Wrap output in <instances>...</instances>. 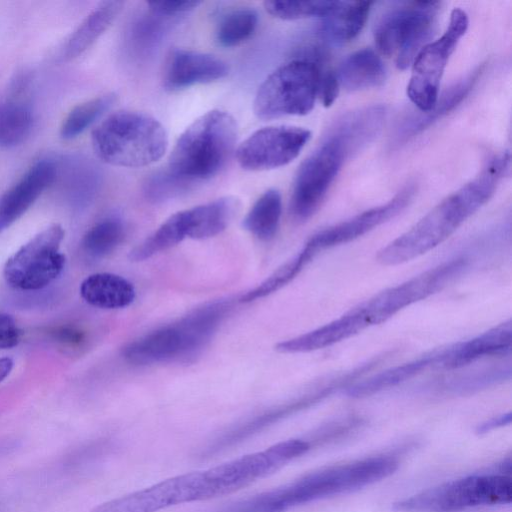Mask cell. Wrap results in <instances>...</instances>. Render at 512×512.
Returning a JSON list of instances; mask_svg holds the SVG:
<instances>
[{
    "instance_id": "obj_1",
    "label": "cell",
    "mask_w": 512,
    "mask_h": 512,
    "mask_svg": "<svg viewBox=\"0 0 512 512\" xmlns=\"http://www.w3.org/2000/svg\"><path fill=\"white\" fill-rule=\"evenodd\" d=\"M311 448L305 439H289L208 469L163 480L106 501L91 512H158L171 506L230 494L278 470Z\"/></svg>"
},
{
    "instance_id": "obj_2",
    "label": "cell",
    "mask_w": 512,
    "mask_h": 512,
    "mask_svg": "<svg viewBox=\"0 0 512 512\" xmlns=\"http://www.w3.org/2000/svg\"><path fill=\"white\" fill-rule=\"evenodd\" d=\"M509 165L507 153L494 156L479 175L453 192L411 229L377 254V261L394 266L413 260L448 239L495 193Z\"/></svg>"
},
{
    "instance_id": "obj_3",
    "label": "cell",
    "mask_w": 512,
    "mask_h": 512,
    "mask_svg": "<svg viewBox=\"0 0 512 512\" xmlns=\"http://www.w3.org/2000/svg\"><path fill=\"white\" fill-rule=\"evenodd\" d=\"M398 460L378 455L309 473L284 486L235 501L218 512H286L299 505L353 492L392 475Z\"/></svg>"
},
{
    "instance_id": "obj_4",
    "label": "cell",
    "mask_w": 512,
    "mask_h": 512,
    "mask_svg": "<svg viewBox=\"0 0 512 512\" xmlns=\"http://www.w3.org/2000/svg\"><path fill=\"white\" fill-rule=\"evenodd\" d=\"M236 140L234 117L222 110L208 111L179 136L169 156L168 171L186 183L208 179L224 168Z\"/></svg>"
},
{
    "instance_id": "obj_5",
    "label": "cell",
    "mask_w": 512,
    "mask_h": 512,
    "mask_svg": "<svg viewBox=\"0 0 512 512\" xmlns=\"http://www.w3.org/2000/svg\"><path fill=\"white\" fill-rule=\"evenodd\" d=\"M96 156L119 167L139 168L158 161L166 152L168 137L154 117L138 111L110 114L91 133Z\"/></svg>"
},
{
    "instance_id": "obj_6",
    "label": "cell",
    "mask_w": 512,
    "mask_h": 512,
    "mask_svg": "<svg viewBox=\"0 0 512 512\" xmlns=\"http://www.w3.org/2000/svg\"><path fill=\"white\" fill-rule=\"evenodd\" d=\"M512 480L501 474L471 475L441 483L393 503L396 512H462L510 504Z\"/></svg>"
},
{
    "instance_id": "obj_7",
    "label": "cell",
    "mask_w": 512,
    "mask_h": 512,
    "mask_svg": "<svg viewBox=\"0 0 512 512\" xmlns=\"http://www.w3.org/2000/svg\"><path fill=\"white\" fill-rule=\"evenodd\" d=\"M321 73L318 65L304 58L274 70L259 86L253 109L262 120L308 114L318 97Z\"/></svg>"
},
{
    "instance_id": "obj_8",
    "label": "cell",
    "mask_w": 512,
    "mask_h": 512,
    "mask_svg": "<svg viewBox=\"0 0 512 512\" xmlns=\"http://www.w3.org/2000/svg\"><path fill=\"white\" fill-rule=\"evenodd\" d=\"M440 6V2L416 1L387 12L374 29L378 50L388 57L395 55L399 69L408 68L431 37Z\"/></svg>"
},
{
    "instance_id": "obj_9",
    "label": "cell",
    "mask_w": 512,
    "mask_h": 512,
    "mask_svg": "<svg viewBox=\"0 0 512 512\" xmlns=\"http://www.w3.org/2000/svg\"><path fill=\"white\" fill-rule=\"evenodd\" d=\"M464 258H455L390 287L352 308L363 329L381 324L402 309L443 289L466 268Z\"/></svg>"
},
{
    "instance_id": "obj_10",
    "label": "cell",
    "mask_w": 512,
    "mask_h": 512,
    "mask_svg": "<svg viewBox=\"0 0 512 512\" xmlns=\"http://www.w3.org/2000/svg\"><path fill=\"white\" fill-rule=\"evenodd\" d=\"M63 238L64 230L59 224L35 235L6 261V282L20 290H39L53 282L65 266V255L60 251Z\"/></svg>"
},
{
    "instance_id": "obj_11",
    "label": "cell",
    "mask_w": 512,
    "mask_h": 512,
    "mask_svg": "<svg viewBox=\"0 0 512 512\" xmlns=\"http://www.w3.org/2000/svg\"><path fill=\"white\" fill-rule=\"evenodd\" d=\"M468 25L466 12L455 8L451 12L448 27L443 35L427 43L414 58L407 95L421 112L430 111L435 106L447 62Z\"/></svg>"
},
{
    "instance_id": "obj_12",
    "label": "cell",
    "mask_w": 512,
    "mask_h": 512,
    "mask_svg": "<svg viewBox=\"0 0 512 512\" xmlns=\"http://www.w3.org/2000/svg\"><path fill=\"white\" fill-rule=\"evenodd\" d=\"M348 157L345 147L334 137L327 136L301 164L290 201V211L295 220L306 221L316 213Z\"/></svg>"
},
{
    "instance_id": "obj_13",
    "label": "cell",
    "mask_w": 512,
    "mask_h": 512,
    "mask_svg": "<svg viewBox=\"0 0 512 512\" xmlns=\"http://www.w3.org/2000/svg\"><path fill=\"white\" fill-rule=\"evenodd\" d=\"M310 138L311 132L301 127H265L238 146L236 158L243 169L250 171L282 167L298 157Z\"/></svg>"
},
{
    "instance_id": "obj_14",
    "label": "cell",
    "mask_w": 512,
    "mask_h": 512,
    "mask_svg": "<svg viewBox=\"0 0 512 512\" xmlns=\"http://www.w3.org/2000/svg\"><path fill=\"white\" fill-rule=\"evenodd\" d=\"M414 185L403 188L387 203L368 209L346 221L314 234L307 242L316 252L348 243L394 218L411 202Z\"/></svg>"
},
{
    "instance_id": "obj_15",
    "label": "cell",
    "mask_w": 512,
    "mask_h": 512,
    "mask_svg": "<svg viewBox=\"0 0 512 512\" xmlns=\"http://www.w3.org/2000/svg\"><path fill=\"white\" fill-rule=\"evenodd\" d=\"M354 379H356V374L353 371L348 372L343 376L330 381L329 385L322 387L314 393L305 395L295 401L263 412L262 414L227 430L221 436L214 439L212 443L206 446L202 455L211 456L228 449L229 447H232L263 430L274 422H277L281 418L320 401L322 398L329 396L334 390L341 388L343 385Z\"/></svg>"
},
{
    "instance_id": "obj_16",
    "label": "cell",
    "mask_w": 512,
    "mask_h": 512,
    "mask_svg": "<svg viewBox=\"0 0 512 512\" xmlns=\"http://www.w3.org/2000/svg\"><path fill=\"white\" fill-rule=\"evenodd\" d=\"M228 72L227 64L216 56L193 50L175 49L166 62L164 85L169 90H180L217 81L227 76Z\"/></svg>"
},
{
    "instance_id": "obj_17",
    "label": "cell",
    "mask_w": 512,
    "mask_h": 512,
    "mask_svg": "<svg viewBox=\"0 0 512 512\" xmlns=\"http://www.w3.org/2000/svg\"><path fill=\"white\" fill-rule=\"evenodd\" d=\"M122 355L130 364L188 362L185 336L179 322L160 327L130 342Z\"/></svg>"
},
{
    "instance_id": "obj_18",
    "label": "cell",
    "mask_w": 512,
    "mask_h": 512,
    "mask_svg": "<svg viewBox=\"0 0 512 512\" xmlns=\"http://www.w3.org/2000/svg\"><path fill=\"white\" fill-rule=\"evenodd\" d=\"M56 177L55 164L41 160L0 197V232L20 218Z\"/></svg>"
},
{
    "instance_id": "obj_19",
    "label": "cell",
    "mask_w": 512,
    "mask_h": 512,
    "mask_svg": "<svg viewBox=\"0 0 512 512\" xmlns=\"http://www.w3.org/2000/svg\"><path fill=\"white\" fill-rule=\"evenodd\" d=\"M511 343L512 322L509 319L473 339L445 349L441 367L460 368L486 356L505 354L510 351Z\"/></svg>"
},
{
    "instance_id": "obj_20",
    "label": "cell",
    "mask_w": 512,
    "mask_h": 512,
    "mask_svg": "<svg viewBox=\"0 0 512 512\" xmlns=\"http://www.w3.org/2000/svg\"><path fill=\"white\" fill-rule=\"evenodd\" d=\"M385 117L386 109L381 105L361 108L337 120L328 136L336 138L351 156L378 135Z\"/></svg>"
},
{
    "instance_id": "obj_21",
    "label": "cell",
    "mask_w": 512,
    "mask_h": 512,
    "mask_svg": "<svg viewBox=\"0 0 512 512\" xmlns=\"http://www.w3.org/2000/svg\"><path fill=\"white\" fill-rule=\"evenodd\" d=\"M240 200L224 196L208 203L183 210L186 237L207 239L224 231L240 209Z\"/></svg>"
},
{
    "instance_id": "obj_22",
    "label": "cell",
    "mask_w": 512,
    "mask_h": 512,
    "mask_svg": "<svg viewBox=\"0 0 512 512\" xmlns=\"http://www.w3.org/2000/svg\"><path fill=\"white\" fill-rule=\"evenodd\" d=\"M123 6V1L100 2L67 40L61 55L63 60H72L90 48L112 25Z\"/></svg>"
},
{
    "instance_id": "obj_23",
    "label": "cell",
    "mask_w": 512,
    "mask_h": 512,
    "mask_svg": "<svg viewBox=\"0 0 512 512\" xmlns=\"http://www.w3.org/2000/svg\"><path fill=\"white\" fill-rule=\"evenodd\" d=\"M81 297L90 305L119 309L129 306L135 299L133 284L122 276L112 273H95L80 285Z\"/></svg>"
},
{
    "instance_id": "obj_24",
    "label": "cell",
    "mask_w": 512,
    "mask_h": 512,
    "mask_svg": "<svg viewBox=\"0 0 512 512\" xmlns=\"http://www.w3.org/2000/svg\"><path fill=\"white\" fill-rule=\"evenodd\" d=\"M336 75L344 89L359 91L381 86L386 79V69L372 49L364 48L346 57Z\"/></svg>"
},
{
    "instance_id": "obj_25",
    "label": "cell",
    "mask_w": 512,
    "mask_h": 512,
    "mask_svg": "<svg viewBox=\"0 0 512 512\" xmlns=\"http://www.w3.org/2000/svg\"><path fill=\"white\" fill-rule=\"evenodd\" d=\"M443 359L444 350L392 367L348 387L346 394L353 398L371 396L407 381L430 367H441Z\"/></svg>"
},
{
    "instance_id": "obj_26",
    "label": "cell",
    "mask_w": 512,
    "mask_h": 512,
    "mask_svg": "<svg viewBox=\"0 0 512 512\" xmlns=\"http://www.w3.org/2000/svg\"><path fill=\"white\" fill-rule=\"evenodd\" d=\"M479 72L480 70H477L449 87L438 97L435 106L430 111H420L419 114L406 118L398 128V140L405 141L410 139L457 107L474 86L479 77Z\"/></svg>"
},
{
    "instance_id": "obj_27",
    "label": "cell",
    "mask_w": 512,
    "mask_h": 512,
    "mask_svg": "<svg viewBox=\"0 0 512 512\" xmlns=\"http://www.w3.org/2000/svg\"><path fill=\"white\" fill-rule=\"evenodd\" d=\"M371 5L369 1H342L338 9L324 18L320 27L321 36L336 45L353 40L362 31Z\"/></svg>"
},
{
    "instance_id": "obj_28",
    "label": "cell",
    "mask_w": 512,
    "mask_h": 512,
    "mask_svg": "<svg viewBox=\"0 0 512 512\" xmlns=\"http://www.w3.org/2000/svg\"><path fill=\"white\" fill-rule=\"evenodd\" d=\"M282 212L281 194L268 189L253 204L242 225L243 228L261 240L271 239L277 232Z\"/></svg>"
},
{
    "instance_id": "obj_29",
    "label": "cell",
    "mask_w": 512,
    "mask_h": 512,
    "mask_svg": "<svg viewBox=\"0 0 512 512\" xmlns=\"http://www.w3.org/2000/svg\"><path fill=\"white\" fill-rule=\"evenodd\" d=\"M185 237L184 213L179 211L171 215L150 236L132 249L128 257L133 262L144 261L174 247Z\"/></svg>"
},
{
    "instance_id": "obj_30",
    "label": "cell",
    "mask_w": 512,
    "mask_h": 512,
    "mask_svg": "<svg viewBox=\"0 0 512 512\" xmlns=\"http://www.w3.org/2000/svg\"><path fill=\"white\" fill-rule=\"evenodd\" d=\"M34 124L31 108L21 102L0 103V146L14 147L26 140Z\"/></svg>"
},
{
    "instance_id": "obj_31",
    "label": "cell",
    "mask_w": 512,
    "mask_h": 512,
    "mask_svg": "<svg viewBox=\"0 0 512 512\" xmlns=\"http://www.w3.org/2000/svg\"><path fill=\"white\" fill-rule=\"evenodd\" d=\"M316 253L317 252L313 248L305 244L298 254L277 268L258 286L246 292L240 298V302H252L278 291L291 282L312 260Z\"/></svg>"
},
{
    "instance_id": "obj_32",
    "label": "cell",
    "mask_w": 512,
    "mask_h": 512,
    "mask_svg": "<svg viewBox=\"0 0 512 512\" xmlns=\"http://www.w3.org/2000/svg\"><path fill=\"white\" fill-rule=\"evenodd\" d=\"M116 99V94L106 93L75 106L61 125V137L72 139L83 133L114 105Z\"/></svg>"
},
{
    "instance_id": "obj_33",
    "label": "cell",
    "mask_w": 512,
    "mask_h": 512,
    "mask_svg": "<svg viewBox=\"0 0 512 512\" xmlns=\"http://www.w3.org/2000/svg\"><path fill=\"white\" fill-rule=\"evenodd\" d=\"M125 237V226L117 217H107L93 225L84 235L82 247L95 258L113 252Z\"/></svg>"
},
{
    "instance_id": "obj_34",
    "label": "cell",
    "mask_w": 512,
    "mask_h": 512,
    "mask_svg": "<svg viewBox=\"0 0 512 512\" xmlns=\"http://www.w3.org/2000/svg\"><path fill=\"white\" fill-rule=\"evenodd\" d=\"M258 24L257 12L249 8H241L228 13L221 20L216 39L223 47L237 46L249 39Z\"/></svg>"
},
{
    "instance_id": "obj_35",
    "label": "cell",
    "mask_w": 512,
    "mask_h": 512,
    "mask_svg": "<svg viewBox=\"0 0 512 512\" xmlns=\"http://www.w3.org/2000/svg\"><path fill=\"white\" fill-rule=\"evenodd\" d=\"M342 1H266V11L283 20H297L330 15Z\"/></svg>"
},
{
    "instance_id": "obj_36",
    "label": "cell",
    "mask_w": 512,
    "mask_h": 512,
    "mask_svg": "<svg viewBox=\"0 0 512 512\" xmlns=\"http://www.w3.org/2000/svg\"><path fill=\"white\" fill-rule=\"evenodd\" d=\"M188 185V183L178 179L167 170L155 174L147 181L145 193L151 201L161 202L186 191Z\"/></svg>"
},
{
    "instance_id": "obj_37",
    "label": "cell",
    "mask_w": 512,
    "mask_h": 512,
    "mask_svg": "<svg viewBox=\"0 0 512 512\" xmlns=\"http://www.w3.org/2000/svg\"><path fill=\"white\" fill-rule=\"evenodd\" d=\"M201 4L200 1H191V0H175V1H155L149 2L148 6L150 10L159 16L171 17L175 15H179L182 13H186L197 8Z\"/></svg>"
},
{
    "instance_id": "obj_38",
    "label": "cell",
    "mask_w": 512,
    "mask_h": 512,
    "mask_svg": "<svg viewBox=\"0 0 512 512\" xmlns=\"http://www.w3.org/2000/svg\"><path fill=\"white\" fill-rule=\"evenodd\" d=\"M21 338V331L15 319L4 312H0V349L16 346Z\"/></svg>"
},
{
    "instance_id": "obj_39",
    "label": "cell",
    "mask_w": 512,
    "mask_h": 512,
    "mask_svg": "<svg viewBox=\"0 0 512 512\" xmlns=\"http://www.w3.org/2000/svg\"><path fill=\"white\" fill-rule=\"evenodd\" d=\"M340 90V83L337 75L333 71H328L321 75L319 82L318 96L325 107H330L337 99Z\"/></svg>"
},
{
    "instance_id": "obj_40",
    "label": "cell",
    "mask_w": 512,
    "mask_h": 512,
    "mask_svg": "<svg viewBox=\"0 0 512 512\" xmlns=\"http://www.w3.org/2000/svg\"><path fill=\"white\" fill-rule=\"evenodd\" d=\"M51 333L57 341L70 345L80 344L84 340V333L73 326H61Z\"/></svg>"
},
{
    "instance_id": "obj_41",
    "label": "cell",
    "mask_w": 512,
    "mask_h": 512,
    "mask_svg": "<svg viewBox=\"0 0 512 512\" xmlns=\"http://www.w3.org/2000/svg\"><path fill=\"white\" fill-rule=\"evenodd\" d=\"M511 418L512 417L510 412L491 418L478 425L476 428V433L482 435L494 429L509 425L511 423Z\"/></svg>"
},
{
    "instance_id": "obj_42",
    "label": "cell",
    "mask_w": 512,
    "mask_h": 512,
    "mask_svg": "<svg viewBox=\"0 0 512 512\" xmlns=\"http://www.w3.org/2000/svg\"><path fill=\"white\" fill-rule=\"evenodd\" d=\"M13 361L9 357L0 358V382L3 381L11 372Z\"/></svg>"
}]
</instances>
